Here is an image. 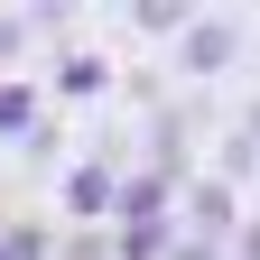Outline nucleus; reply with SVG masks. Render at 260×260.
Masks as SVG:
<instances>
[{
    "instance_id": "obj_16",
    "label": "nucleus",
    "mask_w": 260,
    "mask_h": 260,
    "mask_svg": "<svg viewBox=\"0 0 260 260\" xmlns=\"http://www.w3.org/2000/svg\"><path fill=\"white\" fill-rule=\"evenodd\" d=\"M251 56H260V19H251Z\"/></svg>"
},
{
    "instance_id": "obj_15",
    "label": "nucleus",
    "mask_w": 260,
    "mask_h": 260,
    "mask_svg": "<svg viewBox=\"0 0 260 260\" xmlns=\"http://www.w3.org/2000/svg\"><path fill=\"white\" fill-rule=\"evenodd\" d=\"M242 205H251V214H260V177H251V195H242Z\"/></svg>"
},
{
    "instance_id": "obj_13",
    "label": "nucleus",
    "mask_w": 260,
    "mask_h": 260,
    "mask_svg": "<svg viewBox=\"0 0 260 260\" xmlns=\"http://www.w3.org/2000/svg\"><path fill=\"white\" fill-rule=\"evenodd\" d=\"M168 260H223V251H205V242H177V251H168Z\"/></svg>"
},
{
    "instance_id": "obj_7",
    "label": "nucleus",
    "mask_w": 260,
    "mask_h": 260,
    "mask_svg": "<svg viewBox=\"0 0 260 260\" xmlns=\"http://www.w3.org/2000/svg\"><path fill=\"white\" fill-rule=\"evenodd\" d=\"M112 93H121V103H130V112H140V121H149V112H158V103H168V93H177V84H168V65H112Z\"/></svg>"
},
{
    "instance_id": "obj_6",
    "label": "nucleus",
    "mask_w": 260,
    "mask_h": 260,
    "mask_svg": "<svg viewBox=\"0 0 260 260\" xmlns=\"http://www.w3.org/2000/svg\"><path fill=\"white\" fill-rule=\"evenodd\" d=\"M186 19H195V10H177V0H130V10H121V38H158V47H177Z\"/></svg>"
},
{
    "instance_id": "obj_8",
    "label": "nucleus",
    "mask_w": 260,
    "mask_h": 260,
    "mask_svg": "<svg viewBox=\"0 0 260 260\" xmlns=\"http://www.w3.org/2000/svg\"><path fill=\"white\" fill-rule=\"evenodd\" d=\"M19 168H28V177H38V168H65V112H47V121L19 140Z\"/></svg>"
},
{
    "instance_id": "obj_1",
    "label": "nucleus",
    "mask_w": 260,
    "mask_h": 260,
    "mask_svg": "<svg viewBox=\"0 0 260 260\" xmlns=\"http://www.w3.org/2000/svg\"><path fill=\"white\" fill-rule=\"evenodd\" d=\"M242 56H251V19L242 10H195L177 28V47H168V84L177 93H214Z\"/></svg>"
},
{
    "instance_id": "obj_2",
    "label": "nucleus",
    "mask_w": 260,
    "mask_h": 260,
    "mask_svg": "<svg viewBox=\"0 0 260 260\" xmlns=\"http://www.w3.org/2000/svg\"><path fill=\"white\" fill-rule=\"evenodd\" d=\"M242 214H251V205H242L233 186H214L205 168L177 186V242H205V251H223V242L242 233Z\"/></svg>"
},
{
    "instance_id": "obj_5",
    "label": "nucleus",
    "mask_w": 260,
    "mask_h": 260,
    "mask_svg": "<svg viewBox=\"0 0 260 260\" xmlns=\"http://www.w3.org/2000/svg\"><path fill=\"white\" fill-rule=\"evenodd\" d=\"M47 112H56V103L38 93V75H0V149H19Z\"/></svg>"
},
{
    "instance_id": "obj_3",
    "label": "nucleus",
    "mask_w": 260,
    "mask_h": 260,
    "mask_svg": "<svg viewBox=\"0 0 260 260\" xmlns=\"http://www.w3.org/2000/svg\"><path fill=\"white\" fill-rule=\"evenodd\" d=\"M130 223H177V186L158 177V168H121V186H112V223H103V233H130Z\"/></svg>"
},
{
    "instance_id": "obj_12",
    "label": "nucleus",
    "mask_w": 260,
    "mask_h": 260,
    "mask_svg": "<svg viewBox=\"0 0 260 260\" xmlns=\"http://www.w3.org/2000/svg\"><path fill=\"white\" fill-rule=\"evenodd\" d=\"M223 130H242V140L260 149V93H251V103H242V112H223Z\"/></svg>"
},
{
    "instance_id": "obj_11",
    "label": "nucleus",
    "mask_w": 260,
    "mask_h": 260,
    "mask_svg": "<svg viewBox=\"0 0 260 260\" xmlns=\"http://www.w3.org/2000/svg\"><path fill=\"white\" fill-rule=\"evenodd\" d=\"M223 260H260V214H242V233L223 242Z\"/></svg>"
},
{
    "instance_id": "obj_14",
    "label": "nucleus",
    "mask_w": 260,
    "mask_h": 260,
    "mask_svg": "<svg viewBox=\"0 0 260 260\" xmlns=\"http://www.w3.org/2000/svg\"><path fill=\"white\" fill-rule=\"evenodd\" d=\"M10 223H19V214H10V195H0V233H10Z\"/></svg>"
},
{
    "instance_id": "obj_4",
    "label": "nucleus",
    "mask_w": 260,
    "mask_h": 260,
    "mask_svg": "<svg viewBox=\"0 0 260 260\" xmlns=\"http://www.w3.org/2000/svg\"><path fill=\"white\" fill-rule=\"evenodd\" d=\"M38 93H47L56 112H65V103H103V93H112V56H103V47H56V75H47Z\"/></svg>"
},
{
    "instance_id": "obj_10",
    "label": "nucleus",
    "mask_w": 260,
    "mask_h": 260,
    "mask_svg": "<svg viewBox=\"0 0 260 260\" xmlns=\"http://www.w3.org/2000/svg\"><path fill=\"white\" fill-rule=\"evenodd\" d=\"M47 260H112V233H56Z\"/></svg>"
},
{
    "instance_id": "obj_9",
    "label": "nucleus",
    "mask_w": 260,
    "mask_h": 260,
    "mask_svg": "<svg viewBox=\"0 0 260 260\" xmlns=\"http://www.w3.org/2000/svg\"><path fill=\"white\" fill-rule=\"evenodd\" d=\"M47 251H56V223H38V214H19L0 233V260H47Z\"/></svg>"
}]
</instances>
